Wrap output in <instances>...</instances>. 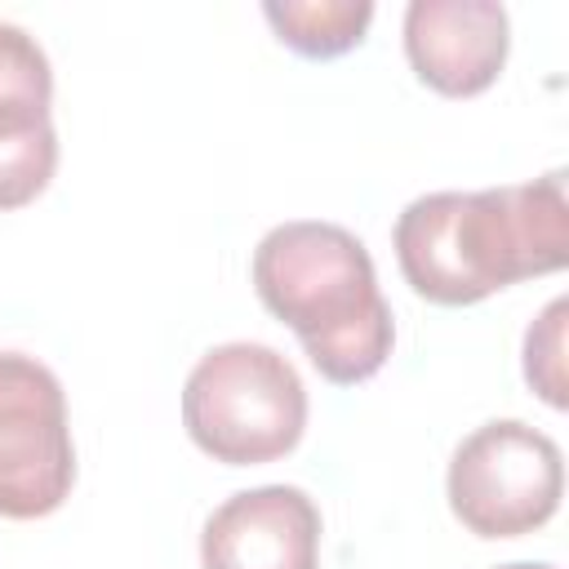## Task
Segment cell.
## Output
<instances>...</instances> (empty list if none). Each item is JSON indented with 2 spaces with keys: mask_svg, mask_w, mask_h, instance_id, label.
Listing matches in <instances>:
<instances>
[{
  "mask_svg": "<svg viewBox=\"0 0 569 569\" xmlns=\"http://www.w3.org/2000/svg\"><path fill=\"white\" fill-rule=\"evenodd\" d=\"M498 569H556L547 560H511V565H498Z\"/></svg>",
  "mask_w": 569,
  "mask_h": 569,
  "instance_id": "obj_12",
  "label": "cell"
},
{
  "mask_svg": "<svg viewBox=\"0 0 569 569\" xmlns=\"http://www.w3.org/2000/svg\"><path fill=\"white\" fill-rule=\"evenodd\" d=\"M445 493L449 511L476 538L533 533L565 498L560 445L520 418H493L453 449Z\"/></svg>",
  "mask_w": 569,
  "mask_h": 569,
  "instance_id": "obj_4",
  "label": "cell"
},
{
  "mask_svg": "<svg viewBox=\"0 0 569 569\" xmlns=\"http://www.w3.org/2000/svg\"><path fill=\"white\" fill-rule=\"evenodd\" d=\"M76 445L67 391L49 365L0 351V516L40 520L71 498Z\"/></svg>",
  "mask_w": 569,
  "mask_h": 569,
  "instance_id": "obj_5",
  "label": "cell"
},
{
  "mask_svg": "<svg viewBox=\"0 0 569 569\" xmlns=\"http://www.w3.org/2000/svg\"><path fill=\"white\" fill-rule=\"evenodd\" d=\"M53 67L31 31L0 22V116H49Z\"/></svg>",
  "mask_w": 569,
  "mask_h": 569,
  "instance_id": "obj_10",
  "label": "cell"
},
{
  "mask_svg": "<svg viewBox=\"0 0 569 569\" xmlns=\"http://www.w3.org/2000/svg\"><path fill=\"white\" fill-rule=\"evenodd\" d=\"M204 569H316L320 507L298 485H258L218 502L200 533Z\"/></svg>",
  "mask_w": 569,
  "mask_h": 569,
  "instance_id": "obj_7",
  "label": "cell"
},
{
  "mask_svg": "<svg viewBox=\"0 0 569 569\" xmlns=\"http://www.w3.org/2000/svg\"><path fill=\"white\" fill-rule=\"evenodd\" d=\"M253 289L284 320L320 378L356 387L373 378L396 342L391 302L378 289L360 236L338 222H280L253 249Z\"/></svg>",
  "mask_w": 569,
  "mask_h": 569,
  "instance_id": "obj_2",
  "label": "cell"
},
{
  "mask_svg": "<svg viewBox=\"0 0 569 569\" xmlns=\"http://www.w3.org/2000/svg\"><path fill=\"white\" fill-rule=\"evenodd\" d=\"M511 18L498 0H413L405 9V58L445 98L485 93L507 62Z\"/></svg>",
  "mask_w": 569,
  "mask_h": 569,
  "instance_id": "obj_6",
  "label": "cell"
},
{
  "mask_svg": "<svg viewBox=\"0 0 569 569\" xmlns=\"http://www.w3.org/2000/svg\"><path fill=\"white\" fill-rule=\"evenodd\" d=\"M58 169L53 116H0V209L31 204Z\"/></svg>",
  "mask_w": 569,
  "mask_h": 569,
  "instance_id": "obj_9",
  "label": "cell"
},
{
  "mask_svg": "<svg viewBox=\"0 0 569 569\" xmlns=\"http://www.w3.org/2000/svg\"><path fill=\"white\" fill-rule=\"evenodd\" d=\"M262 18L276 40L302 58H338L356 49L373 22L369 0H267Z\"/></svg>",
  "mask_w": 569,
  "mask_h": 569,
  "instance_id": "obj_8",
  "label": "cell"
},
{
  "mask_svg": "<svg viewBox=\"0 0 569 569\" xmlns=\"http://www.w3.org/2000/svg\"><path fill=\"white\" fill-rule=\"evenodd\" d=\"M409 289L440 307H471L489 293L560 271L569 262L565 173L485 191H427L391 231Z\"/></svg>",
  "mask_w": 569,
  "mask_h": 569,
  "instance_id": "obj_1",
  "label": "cell"
},
{
  "mask_svg": "<svg viewBox=\"0 0 569 569\" xmlns=\"http://www.w3.org/2000/svg\"><path fill=\"white\" fill-rule=\"evenodd\" d=\"M182 427L200 453L227 467H262L298 449L307 387L267 342L209 347L182 382Z\"/></svg>",
  "mask_w": 569,
  "mask_h": 569,
  "instance_id": "obj_3",
  "label": "cell"
},
{
  "mask_svg": "<svg viewBox=\"0 0 569 569\" xmlns=\"http://www.w3.org/2000/svg\"><path fill=\"white\" fill-rule=\"evenodd\" d=\"M565 325H569V298H551L538 320L525 329V382L551 405H569V378H565Z\"/></svg>",
  "mask_w": 569,
  "mask_h": 569,
  "instance_id": "obj_11",
  "label": "cell"
}]
</instances>
